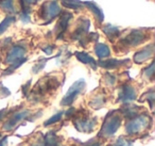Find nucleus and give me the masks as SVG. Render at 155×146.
<instances>
[{
	"label": "nucleus",
	"instance_id": "6",
	"mask_svg": "<svg viewBox=\"0 0 155 146\" xmlns=\"http://www.w3.org/2000/svg\"><path fill=\"white\" fill-rule=\"evenodd\" d=\"M30 112L28 110H21V111H18L16 113H14L11 117L9 118V120L5 122V124L3 125L2 129L5 131H11L19 124L21 120H24L26 117H28Z\"/></svg>",
	"mask_w": 155,
	"mask_h": 146
},
{
	"label": "nucleus",
	"instance_id": "33",
	"mask_svg": "<svg viewBox=\"0 0 155 146\" xmlns=\"http://www.w3.org/2000/svg\"><path fill=\"white\" fill-rule=\"evenodd\" d=\"M7 140H8L7 135H5V137H3L2 139L0 140V146H5V144H7Z\"/></svg>",
	"mask_w": 155,
	"mask_h": 146
},
{
	"label": "nucleus",
	"instance_id": "11",
	"mask_svg": "<svg viewBox=\"0 0 155 146\" xmlns=\"http://www.w3.org/2000/svg\"><path fill=\"white\" fill-rule=\"evenodd\" d=\"M72 18V14L71 13H68V12H64L61 17L60 22L58 24L56 25L55 27V31L58 33V39H61V37L64 35V33L66 32L67 28H68V25H69V22L71 20Z\"/></svg>",
	"mask_w": 155,
	"mask_h": 146
},
{
	"label": "nucleus",
	"instance_id": "8",
	"mask_svg": "<svg viewBox=\"0 0 155 146\" xmlns=\"http://www.w3.org/2000/svg\"><path fill=\"white\" fill-rule=\"evenodd\" d=\"M136 99V91L130 84H123L119 90L118 101L121 103H131Z\"/></svg>",
	"mask_w": 155,
	"mask_h": 146
},
{
	"label": "nucleus",
	"instance_id": "4",
	"mask_svg": "<svg viewBox=\"0 0 155 146\" xmlns=\"http://www.w3.org/2000/svg\"><path fill=\"white\" fill-rule=\"evenodd\" d=\"M147 37H148L147 33L144 32L143 30H141V29H139V30H138V29L137 30H133V31H131L127 36L121 40L120 45L125 48L136 47V46L143 43Z\"/></svg>",
	"mask_w": 155,
	"mask_h": 146
},
{
	"label": "nucleus",
	"instance_id": "32",
	"mask_svg": "<svg viewBox=\"0 0 155 146\" xmlns=\"http://www.w3.org/2000/svg\"><path fill=\"white\" fill-rule=\"evenodd\" d=\"M74 112H75V109H74V108H70V109H69L68 111H67L65 114H66V116H67V117H69V116H72V115H73V113H74Z\"/></svg>",
	"mask_w": 155,
	"mask_h": 146
},
{
	"label": "nucleus",
	"instance_id": "28",
	"mask_svg": "<svg viewBox=\"0 0 155 146\" xmlns=\"http://www.w3.org/2000/svg\"><path fill=\"white\" fill-rule=\"evenodd\" d=\"M48 61V59H44V60H41L38 63H36V64L34 65V67H33V73L34 74H37L39 71H41V69L45 67V65H46V62Z\"/></svg>",
	"mask_w": 155,
	"mask_h": 146
},
{
	"label": "nucleus",
	"instance_id": "18",
	"mask_svg": "<svg viewBox=\"0 0 155 146\" xmlns=\"http://www.w3.org/2000/svg\"><path fill=\"white\" fill-rule=\"evenodd\" d=\"M0 9L10 14H14L17 12L14 0H0Z\"/></svg>",
	"mask_w": 155,
	"mask_h": 146
},
{
	"label": "nucleus",
	"instance_id": "23",
	"mask_svg": "<svg viewBox=\"0 0 155 146\" xmlns=\"http://www.w3.org/2000/svg\"><path fill=\"white\" fill-rule=\"evenodd\" d=\"M104 103H105V98L103 96H97L89 103V106L93 107L94 109H100Z\"/></svg>",
	"mask_w": 155,
	"mask_h": 146
},
{
	"label": "nucleus",
	"instance_id": "31",
	"mask_svg": "<svg viewBox=\"0 0 155 146\" xmlns=\"http://www.w3.org/2000/svg\"><path fill=\"white\" fill-rule=\"evenodd\" d=\"M43 50H44V51H45L47 54H52V51H53V46H47V47H45Z\"/></svg>",
	"mask_w": 155,
	"mask_h": 146
},
{
	"label": "nucleus",
	"instance_id": "26",
	"mask_svg": "<svg viewBox=\"0 0 155 146\" xmlns=\"http://www.w3.org/2000/svg\"><path fill=\"white\" fill-rule=\"evenodd\" d=\"M113 146H133V141L124 139L123 137H120Z\"/></svg>",
	"mask_w": 155,
	"mask_h": 146
},
{
	"label": "nucleus",
	"instance_id": "24",
	"mask_svg": "<svg viewBox=\"0 0 155 146\" xmlns=\"http://www.w3.org/2000/svg\"><path fill=\"white\" fill-rule=\"evenodd\" d=\"M63 114H64L63 112H58V113H56L55 115L51 116L49 120H46V122L44 123V126L47 127V126H50V125H52V124H55V123L60 122L61 118H62V116H63Z\"/></svg>",
	"mask_w": 155,
	"mask_h": 146
},
{
	"label": "nucleus",
	"instance_id": "3",
	"mask_svg": "<svg viewBox=\"0 0 155 146\" xmlns=\"http://www.w3.org/2000/svg\"><path fill=\"white\" fill-rule=\"evenodd\" d=\"M151 122L150 117L146 114H140V115H136L134 117L130 118V120L127 122V124L125 125V132L130 135L137 134L141 130H143L144 128H147V126L149 125V123Z\"/></svg>",
	"mask_w": 155,
	"mask_h": 146
},
{
	"label": "nucleus",
	"instance_id": "35",
	"mask_svg": "<svg viewBox=\"0 0 155 146\" xmlns=\"http://www.w3.org/2000/svg\"><path fill=\"white\" fill-rule=\"evenodd\" d=\"M5 112H7V110H2V111H0V120H1V118L3 117V116H5Z\"/></svg>",
	"mask_w": 155,
	"mask_h": 146
},
{
	"label": "nucleus",
	"instance_id": "12",
	"mask_svg": "<svg viewBox=\"0 0 155 146\" xmlns=\"http://www.w3.org/2000/svg\"><path fill=\"white\" fill-rule=\"evenodd\" d=\"M89 26H91V22H89V19H87V18H81L80 24H79L78 28L74 30V32H73L71 39L81 41V40L83 39V36L88 32Z\"/></svg>",
	"mask_w": 155,
	"mask_h": 146
},
{
	"label": "nucleus",
	"instance_id": "34",
	"mask_svg": "<svg viewBox=\"0 0 155 146\" xmlns=\"http://www.w3.org/2000/svg\"><path fill=\"white\" fill-rule=\"evenodd\" d=\"M33 146H44V141L36 142V143H35V144H33Z\"/></svg>",
	"mask_w": 155,
	"mask_h": 146
},
{
	"label": "nucleus",
	"instance_id": "30",
	"mask_svg": "<svg viewBox=\"0 0 155 146\" xmlns=\"http://www.w3.org/2000/svg\"><path fill=\"white\" fill-rule=\"evenodd\" d=\"M39 0H20V5H24V7L30 8V5H33L35 3L38 2Z\"/></svg>",
	"mask_w": 155,
	"mask_h": 146
},
{
	"label": "nucleus",
	"instance_id": "21",
	"mask_svg": "<svg viewBox=\"0 0 155 146\" xmlns=\"http://www.w3.org/2000/svg\"><path fill=\"white\" fill-rule=\"evenodd\" d=\"M15 20H16L15 16L10 14V15H8L2 22L0 23V35L2 34V33H5V31L7 30L13 23H15Z\"/></svg>",
	"mask_w": 155,
	"mask_h": 146
},
{
	"label": "nucleus",
	"instance_id": "22",
	"mask_svg": "<svg viewBox=\"0 0 155 146\" xmlns=\"http://www.w3.org/2000/svg\"><path fill=\"white\" fill-rule=\"evenodd\" d=\"M62 1V5L66 8H69V9H81L82 8V2L80 0H61Z\"/></svg>",
	"mask_w": 155,
	"mask_h": 146
},
{
	"label": "nucleus",
	"instance_id": "29",
	"mask_svg": "<svg viewBox=\"0 0 155 146\" xmlns=\"http://www.w3.org/2000/svg\"><path fill=\"white\" fill-rule=\"evenodd\" d=\"M143 96L147 97V100L150 103V107L153 108V103H154V91L153 90H150L149 92H147L146 94L143 95Z\"/></svg>",
	"mask_w": 155,
	"mask_h": 146
},
{
	"label": "nucleus",
	"instance_id": "19",
	"mask_svg": "<svg viewBox=\"0 0 155 146\" xmlns=\"http://www.w3.org/2000/svg\"><path fill=\"white\" fill-rule=\"evenodd\" d=\"M58 137L54 132H49L45 135V139H44V146H58Z\"/></svg>",
	"mask_w": 155,
	"mask_h": 146
},
{
	"label": "nucleus",
	"instance_id": "27",
	"mask_svg": "<svg viewBox=\"0 0 155 146\" xmlns=\"http://www.w3.org/2000/svg\"><path fill=\"white\" fill-rule=\"evenodd\" d=\"M116 76L115 75H112V74L107 73L105 74V76H104V82H105L107 85H114L115 83H116Z\"/></svg>",
	"mask_w": 155,
	"mask_h": 146
},
{
	"label": "nucleus",
	"instance_id": "7",
	"mask_svg": "<svg viewBox=\"0 0 155 146\" xmlns=\"http://www.w3.org/2000/svg\"><path fill=\"white\" fill-rule=\"evenodd\" d=\"M96 125H97V118L83 117L79 118V120L74 122V126L77 128V130L85 133H89L91 131H94Z\"/></svg>",
	"mask_w": 155,
	"mask_h": 146
},
{
	"label": "nucleus",
	"instance_id": "10",
	"mask_svg": "<svg viewBox=\"0 0 155 146\" xmlns=\"http://www.w3.org/2000/svg\"><path fill=\"white\" fill-rule=\"evenodd\" d=\"M26 54V48L22 47L20 45H15L11 48L5 59V63L7 64H12V63L16 62V61L20 60V59L25 58Z\"/></svg>",
	"mask_w": 155,
	"mask_h": 146
},
{
	"label": "nucleus",
	"instance_id": "36",
	"mask_svg": "<svg viewBox=\"0 0 155 146\" xmlns=\"http://www.w3.org/2000/svg\"><path fill=\"white\" fill-rule=\"evenodd\" d=\"M89 146H100L99 143H96V144H93V145H89Z\"/></svg>",
	"mask_w": 155,
	"mask_h": 146
},
{
	"label": "nucleus",
	"instance_id": "20",
	"mask_svg": "<svg viewBox=\"0 0 155 146\" xmlns=\"http://www.w3.org/2000/svg\"><path fill=\"white\" fill-rule=\"evenodd\" d=\"M120 112L122 113V115L124 116V117L132 118L137 115L138 108L135 107V106H124V107L120 110Z\"/></svg>",
	"mask_w": 155,
	"mask_h": 146
},
{
	"label": "nucleus",
	"instance_id": "5",
	"mask_svg": "<svg viewBox=\"0 0 155 146\" xmlns=\"http://www.w3.org/2000/svg\"><path fill=\"white\" fill-rule=\"evenodd\" d=\"M85 85H86V83H85V81L83 79L75 81L74 83L69 88L67 94L65 95V97L62 99V101H61V105L64 106V107H68V106L72 105L75 99H77V97L82 93L83 90H84Z\"/></svg>",
	"mask_w": 155,
	"mask_h": 146
},
{
	"label": "nucleus",
	"instance_id": "9",
	"mask_svg": "<svg viewBox=\"0 0 155 146\" xmlns=\"http://www.w3.org/2000/svg\"><path fill=\"white\" fill-rule=\"evenodd\" d=\"M153 54H154V45L150 44V45L142 48L141 50H139L134 54V62L137 63V64H142L147 60L152 58Z\"/></svg>",
	"mask_w": 155,
	"mask_h": 146
},
{
	"label": "nucleus",
	"instance_id": "13",
	"mask_svg": "<svg viewBox=\"0 0 155 146\" xmlns=\"http://www.w3.org/2000/svg\"><path fill=\"white\" fill-rule=\"evenodd\" d=\"M127 63H130V60L125 59V60H117V59H107V60H100L97 63L99 66L103 67V68H107V69H115L121 67L123 65H127Z\"/></svg>",
	"mask_w": 155,
	"mask_h": 146
},
{
	"label": "nucleus",
	"instance_id": "16",
	"mask_svg": "<svg viewBox=\"0 0 155 146\" xmlns=\"http://www.w3.org/2000/svg\"><path fill=\"white\" fill-rule=\"evenodd\" d=\"M84 5H86V7L88 8L91 12H93L94 15H95V17L97 18L98 22L99 23L103 22L104 20V14H103V12H102V10L98 7L97 3L93 2V1H85Z\"/></svg>",
	"mask_w": 155,
	"mask_h": 146
},
{
	"label": "nucleus",
	"instance_id": "25",
	"mask_svg": "<svg viewBox=\"0 0 155 146\" xmlns=\"http://www.w3.org/2000/svg\"><path fill=\"white\" fill-rule=\"evenodd\" d=\"M154 73H155V71H154V63H151V64L149 65V66L143 71L144 77H146L147 79H150V80L153 79V77H154Z\"/></svg>",
	"mask_w": 155,
	"mask_h": 146
},
{
	"label": "nucleus",
	"instance_id": "15",
	"mask_svg": "<svg viewBox=\"0 0 155 146\" xmlns=\"http://www.w3.org/2000/svg\"><path fill=\"white\" fill-rule=\"evenodd\" d=\"M95 54L100 60H102V59L108 58L110 56V49L106 44L98 43L95 46Z\"/></svg>",
	"mask_w": 155,
	"mask_h": 146
},
{
	"label": "nucleus",
	"instance_id": "17",
	"mask_svg": "<svg viewBox=\"0 0 155 146\" xmlns=\"http://www.w3.org/2000/svg\"><path fill=\"white\" fill-rule=\"evenodd\" d=\"M103 32L106 34V36L110 40V41H114L116 37H118L120 35V30H119L118 27L113 26V25H106L103 27Z\"/></svg>",
	"mask_w": 155,
	"mask_h": 146
},
{
	"label": "nucleus",
	"instance_id": "2",
	"mask_svg": "<svg viewBox=\"0 0 155 146\" xmlns=\"http://www.w3.org/2000/svg\"><path fill=\"white\" fill-rule=\"evenodd\" d=\"M62 12L61 5L56 2L55 0L53 1H46L41 7L38 14L39 17L44 19V25H49L54 18H56Z\"/></svg>",
	"mask_w": 155,
	"mask_h": 146
},
{
	"label": "nucleus",
	"instance_id": "14",
	"mask_svg": "<svg viewBox=\"0 0 155 146\" xmlns=\"http://www.w3.org/2000/svg\"><path fill=\"white\" fill-rule=\"evenodd\" d=\"M75 57H77V59L80 61V62L89 65L93 69L97 68L98 64H97V62H96V60L91 56H89L88 54H86V52H75Z\"/></svg>",
	"mask_w": 155,
	"mask_h": 146
},
{
	"label": "nucleus",
	"instance_id": "1",
	"mask_svg": "<svg viewBox=\"0 0 155 146\" xmlns=\"http://www.w3.org/2000/svg\"><path fill=\"white\" fill-rule=\"evenodd\" d=\"M122 124V116L117 112H110L106 115L101 130L99 132V137H110L116 133V131L120 128Z\"/></svg>",
	"mask_w": 155,
	"mask_h": 146
}]
</instances>
